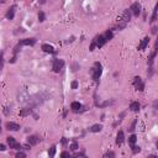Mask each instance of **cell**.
<instances>
[{
  "mask_svg": "<svg viewBox=\"0 0 158 158\" xmlns=\"http://www.w3.org/2000/svg\"><path fill=\"white\" fill-rule=\"evenodd\" d=\"M133 85H135V88L137 90H139V92H143L144 90V84L139 77H135V79H133Z\"/></svg>",
  "mask_w": 158,
  "mask_h": 158,
  "instance_id": "obj_6",
  "label": "cell"
},
{
  "mask_svg": "<svg viewBox=\"0 0 158 158\" xmlns=\"http://www.w3.org/2000/svg\"><path fill=\"white\" fill-rule=\"evenodd\" d=\"M104 157H115V154L112 153V152H107V153L104 154Z\"/></svg>",
  "mask_w": 158,
  "mask_h": 158,
  "instance_id": "obj_32",
  "label": "cell"
},
{
  "mask_svg": "<svg viewBox=\"0 0 158 158\" xmlns=\"http://www.w3.org/2000/svg\"><path fill=\"white\" fill-rule=\"evenodd\" d=\"M152 32H153V33L157 32V27H153V28H152Z\"/></svg>",
  "mask_w": 158,
  "mask_h": 158,
  "instance_id": "obj_39",
  "label": "cell"
},
{
  "mask_svg": "<svg viewBox=\"0 0 158 158\" xmlns=\"http://www.w3.org/2000/svg\"><path fill=\"white\" fill-rule=\"evenodd\" d=\"M45 20H46V15H45V13L40 11V13H38V21H40V22H43Z\"/></svg>",
  "mask_w": 158,
  "mask_h": 158,
  "instance_id": "obj_24",
  "label": "cell"
},
{
  "mask_svg": "<svg viewBox=\"0 0 158 158\" xmlns=\"http://www.w3.org/2000/svg\"><path fill=\"white\" fill-rule=\"evenodd\" d=\"M94 42H95V46L100 48V47L104 46V45H105V43H106L107 41H106V38L104 37V35H99L98 37L94 40Z\"/></svg>",
  "mask_w": 158,
  "mask_h": 158,
  "instance_id": "obj_7",
  "label": "cell"
},
{
  "mask_svg": "<svg viewBox=\"0 0 158 158\" xmlns=\"http://www.w3.org/2000/svg\"><path fill=\"white\" fill-rule=\"evenodd\" d=\"M136 141H137V136H136V135H131L130 137H129V144H130L131 147H132V146H135Z\"/></svg>",
  "mask_w": 158,
  "mask_h": 158,
  "instance_id": "obj_20",
  "label": "cell"
},
{
  "mask_svg": "<svg viewBox=\"0 0 158 158\" xmlns=\"http://www.w3.org/2000/svg\"><path fill=\"white\" fill-rule=\"evenodd\" d=\"M148 43H149V38L148 37H144L143 40L141 41V43L138 45V50H139V51H143L144 48L148 46Z\"/></svg>",
  "mask_w": 158,
  "mask_h": 158,
  "instance_id": "obj_11",
  "label": "cell"
},
{
  "mask_svg": "<svg viewBox=\"0 0 158 158\" xmlns=\"http://www.w3.org/2000/svg\"><path fill=\"white\" fill-rule=\"evenodd\" d=\"M104 37L106 38V41H110V40L114 37V33H112L111 30H107L106 32H105V35H104Z\"/></svg>",
  "mask_w": 158,
  "mask_h": 158,
  "instance_id": "obj_22",
  "label": "cell"
},
{
  "mask_svg": "<svg viewBox=\"0 0 158 158\" xmlns=\"http://www.w3.org/2000/svg\"><path fill=\"white\" fill-rule=\"evenodd\" d=\"M28 100H30V95L27 94V92H26V90H21L19 94V101L25 104V102L28 101Z\"/></svg>",
  "mask_w": 158,
  "mask_h": 158,
  "instance_id": "obj_8",
  "label": "cell"
},
{
  "mask_svg": "<svg viewBox=\"0 0 158 158\" xmlns=\"http://www.w3.org/2000/svg\"><path fill=\"white\" fill-rule=\"evenodd\" d=\"M38 3H40V4H45V3H46V0H38Z\"/></svg>",
  "mask_w": 158,
  "mask_h": 158,
  "instance_id": "obj_38",
  "label": "cell"
},
{
  "mask_svg": "<svg viewBox=\"0 0 158 158\" xmlns=\"http://www.w3.org/2000/svg\"><path fill=\"white\" fill-rule=\"evenodd\" d=\"M36 43V38H25V40H21V41L16 45V47H15L14 50V53L15 56L13 57V59H11V63H14L15 60H16V54H17V52H19V48L22 46H33Z\"/></svg>",
  "mask_w": 158,
  "mask_h": 158,
  "instance_id": "obj_1",
  "label": "cell"
},
{
  "mask_svg": "<svg viewBox=\"0 0 158 158\" xmlns=\"http://www.w3.org/2000/svg\"><path fill=\"white\" fill-rule=\"evenodd\" d=\"M38 141H40V138H38L37 136H30L27 139V142L30 146H36V144L38 143Z\"/></svg>",
  "mask_w": 158,
  "mask_h": 158,
  "instance_id": "obj_14",
  "label": "cell"
},
{
  "mask_svg": "<svg viewBox=\"0 0 158 158\" xmlns=\"http://www.w3.org/2000/svg\"><path fill=\"white\" fill-rule=\"evenodd\" d=\"M82 107H83V106H82V104L78 102V101H73L72 104H70V109H72V110H74V111H79Z\"/></svg>",
  "mask_w": 158,
  "mask_h": 158,
  "instance_id": "obj_15",
  "label": "cell"
},
{
  "mask_svg": "<svg viewBox=\"0 0 158 158\" xmlns=\"http://www.w3.org/2000/svg\"><path fill=\"white\" fill-rule=\"evenodd\" d=\"M60 157H63V158H64V157H69V153H68V152H63V153L60 154Z\"/></svg>",
  "mask_w": 158,
  "mask_h": 158,
  "instance_id": "obj_34",
  "label": "cell"
},
{
  "mask_svg": "<svg viewBox=\"0 0 158 158\" xmlns=\"http://www.w3.org/2000/svg\"><path fill=\"white\" fill-rule=\"evenodd\" d=\"M74 156H75V157H85V154H84L83 152H79V153H75Z\"/></svg>",
  "mask_w": 158,
  "mask_h": 158,
  "instance_id": "obj_33",
  "label": "cell"
},
{
  "mask_svg": "<svg viewBox=\"0 0 158 158\" xmlns=\"http://www.w3.org/2000/svg\"><path fill=\"white\" fill-rule=\"evenodd\" d=\"M130 10H131V13L135 15V16H138L139 13H141V5H139L138 3H133Z\"/></svg>",
  "mask_w": 158,
  "mask_h": 158,
  "instance_id": "obj_9",
  "label": "cell"
},
{
  "mask_svg": "<svg viewBox=\"0 0 158 158\" xmlns=\"http://www.w3.org/2000/svg\"><path fill=\"white\" fill-rule=\"evenodd\" d=\"M130 109L132 110V111H138V110H139V102H138V101H133V102H131Z\"/></svg>",
  "mask_w": 158,
  "mask_h": 158,
  "instance_id": "obj_18",
  "label": "cell"
},
{
  "mask_svg": "<svg viewBox=\"0 0 158 158\" xmlns=\"http://www.w3.org/2000/svg\"><path fill=\"white\" fill-rule=\"evenodd\" d=\"M70 149H72V151H77V149H78V143H77V142H73V143L70 144Z\"/></svg>",
  "mask_w": 158,
  "mask_h": 158,
  "instance_id": "obj_26",
  "label": "cell"
},
{
  "mask_svg": "<svg viewBox=\"0 0 158 158\" xmlns=\"http://www.w3.org/2000/svg\"><path fill=\"white\" fill-rule=\"evenodd\" d=\"M31 112H32V107L27 106V107H25V109H22V110L20 111V115H21V116H26V115H30Z\"/></svg>",
  "mask_w": 158,
  "mask_h": 158,
  "instance_id": "obj_17",
  "label": "cell"
},
{
  "mask_svg": "<svg viewBox=\"0 0 158 158\" xmlns=\"http://www.w3.org/2000/svg\"><path fill=\"white\" fill-rule=\"evenodd\" d=\"M6 141H8V143H9L10 148H14V149H21L22 147H21V144L17 143L16 141H15L14 137H11V136H9L8 138H6Z\"/></svg>",
  "mask_w": 158,
  "mask_h": 158,
  "instance_id": "obj_5",
  "label": "cell"
},
{
  "mask_svg": "<svg viewBox=\"0 0 158 158\" xmlns=\"http://www.w3.org/2000/svg\"><path fill=\"white\" fill-rule=\"evenodd\" d=\"M53 72L54 73H59L62 72V69L64 68V60L63 59H54L53 60Z\"/></svg>",
  "mask_w": 158,
  "mask_h": 158,
  "instance_id": "obj_4",
  "label": "cell"
},
{
  "mask_svg": "<svg viewBox=\"0 0 158 158\" xmlns=\"http://www.w3.org/2000/svg\"><path fill=\"white\" fill-rule=\"evenodd\" d=\"M3 64H4V59H3V53H0V72H1Z\"/></svg>",
  "mask_w": 158,
  "mask_h": 158,
  "instance_id": "obj_27",
  "label": "cell"
},
{
  "mask_svg": "<svg viewBox=\"0 0 158 158\" xmlns=\"http://www.w3.org/2000/svg\"><path fill=\"white\" fill-rule=\"evenodd\" d=\"M16 157H17V158H20V157L23 158V157H26V154L22 153V152H17V153H16Z\"/></svg>",
  "mask_w": 158,
  "mask_h": 158,
  "instance_id": "obj_31",
  "label": "cell"
},
{
  "mask_svg": "<svg viewBox=\"0 0 158 158\" xmlns=\"http://www.w3.org/2000/svg\"><path fill=\"white\" fill-rule=\"evenodd\" d=\"M42 51L46 52V53H54V48L51 46V45H47V43H45V45H42Z\"/></svg>",
  "mask_w": 158,
  "mask_h": 158,
  "instance_id": "obj_12",
  "label": "cell"
},
{
  "mask_svg": "<svg viewBox=\"0 0 158 158\" xmlns=\"http://www.w3.org/2000/svg\"><path fill=\"white\" fill-rule=\"evenodd\" d=\"M102 73V68H101V64L96 62L95 64H94V68L92 69V75H93V79L95 82H98L99 78H100V75Z\"/></svg>",
  "mask_w": 158,
  "mask_h": 158,
  "instance_id": "obj_3",
  "label": "cell"
},
{
  "mask_svg": "<svg viewBox=\"0 0 158 158\" xmlns=\"http://www.w3.org/2000/svg\"><path fill=\"white\" fill-rule=\"evenodd\" d=\"M78 88V82L74 80V82H72V89H77Z\"/></svg>",
  "mask_w": 158,
  "mask_h": 158,
  "instance_id": "obj_28",
  "label": "cell"
},
{
  "mask_svg": "<svg viewBox=\"0 0 158 158\" xmlns=\"http://www.w3.org/2000/svg\"><path fill=\"white\" fill-rule=\"evenodd\" d=\"M131 20V10H125L124 11V14H122V17H121V20H119V23H117V27H119V30H122V28L125 27L126 25H127V22Z\"/></svg>",
  "mask_w": 158,
  "mask_h": 158,
  "instance_id": "obj_2",
  "label": "cell"
},
{
  "mask_svg": "<svg viewBox=\"0 0 158 158\" xmlns=\"http://www.w3.org/2000/svg\"><path fill=\"white\" fill-rule=\"evenodd\" d=\"M136 122H137V121H133V122H132V125H131V127H130V131L131 132H133V131H135V126H136Z\"/></svg>",
  "mask_w": 158,
  "mask_h": 158,
  "instance_id": "obj_30",
  "label": "cell"
},
{
  "mask_svg": "<svg viewBox=\"0 0 158 158\" xmlns=\"http://www.w3.org/2000/svg\"><path fill=\"white\" fill-rule=\"evenodd\" d=\"M5 149H6V148H5L4 144H0V151H5Z\"/></svg>",
  "mask_w": 158,
  "mask_h": 158,
  "instance_id": "obj_35",
  "label": "cell"
},
{
  "mask_svg": "<svg viewBox=\"0 0 158 158\" xmlns=\"http://www.w3.org/2000/svg\"><path fill=\"white\" fill-rule=\"evenodd\" d=\"M132 152H133V153H137V152H139V151H141V148H139V147H136V146H132Z\"/></svg>",
  "mask_w": 158,
  "mask_h": 158,
  "instance_id": "obj_29",
  "label": "cell"
},
{
  "mask_svg": "<svg viewBox=\"0 0 158 158\" xmlns=\"http://www.w3.org/2000/svg\"><path fill=\"white\" fill-rule=\"evenodd\" d=\"M77 68H78V65H77V64H74V65H73V70H74V72H75V70H78V69H77Z\"/></svg>",
  "mask_w": 158,
  "mask_h": 158,
  "instance_id": "obj_37",
  "label": "cell"
},
{
  "mask_svg": "<svg viewBox=\"0 0 158 158\" xmlns=\"http://www.w3.org/2000/svg\"><path fill=\"white\" fill-rule=\"evenodd\" d=\"M157 20V6L154 8V10H153V14H152V19H151V22H154Z\"/></svg>",
  "mask_w": 158,
  "mask_h": 158,
  "instance_id": "obj_25",
  "label": "cell"
},
{
  "mask_svg": "<svg viewBox=\"0 0 158 158\" xmlns=\"http://www.w3.org/2000/svg\"><path fill=\"white\" fill-rule=\"evenodd\" d=\"M94 47H95V42H93V43H92V46H90V51H93Z\"/></svg>",
  "mask_w": 158,
  "mask_h": 158,
  "instance_id": "obj_36",
  "label": "cell"
},
{
  "mask_svg": "<svg viewBox=\"0 0 158 158\" xmlns=\"http://www.w3.org/2000/svg\"><path fill=\"white\" fill-rule=\"evenodd\" d=\"M15 11H16V6L13 5L9 10H8V13H6V19L8 20H13L15 17Z\"/></svg>",
  "mask_w": 158,
  "mask_h": 158,
  "instance_id": "obj_10",
  "label": "cell"
},
{
  "mask_svg": "<svg viewBox=\"0 0 158 158\" xmlns=\"http://www.w3.org/2000/svg\"><path fill=\"white\" fill-rule=\"evenodd\" d=\"M62 143H63V144H65V143H67V139H65V138H63V139H62Z\"/></svg>",
  "mask_w": 158,
  "mask_h": 158,
  "instance_id": "obj_40",
  "label": "cell"
},
{
  "mask_svg": "<svg viewBox=\"0 0 158 158\" xmlns=\"http://www.w3.org/2000/svg\"><path fill=\"white\" fill-rule=\"evenodd\" d=\"M6 129L11 131H17L20 129V126L17 124H15V122H6Z\"/></svg>",
  "mask_w": 158,
  "mask_h": 158,
  "instance_id": "obj_13",
  "label": "cell"
},
{
  "mask_svg": "<svg viewBox=\"0 0 158 158\" xmlns=\"http://www.w3.org/2000/svg\"><path fill=\"white\" fill-rule=\"evenodd\" d=\"M54 154H56V146H52L50 151H48V156L50 157H54Z\"/></svg>",
  "mask_w": 158,
  "mask_h": 158,
  "instance_id": "obj_23",
  "label": "cell"
},
{
  "mask_svg": "<svg viewBox=\"0 0 158 158\" xmlns=\"http://www.w3.org/2000/svg\"><path fill=\"white\" fill-rule=\"evenodd\" d=\"M125 141V136H124V132L122 131H119V133L116 136V143L117 144H121L122 142Z\"/></svg>",
  "mask_w": 158,
  "mask_h": 158,
  "instance_id": "obj_16",
  "label": "cell"
},
{
  "mask_svg": "<svg viewBox=\"0 0 158 158\" xmlns=\"http://www.w3.org/2000/svg\"><path fill=\"white\" fill-rule=\"evenodd\" d=\"M102 129V126L101 125H99V124H95V125H93L92 127H90V131L92 132H100Z\"/></svg>",
  "mask_w": 158,
  "mask_h": 158,
  "instance_id": "obj_19",
  "label": "cell"
},
{
  "mask_svg": "<svg viewBox=\"0 0 158 158\" xmlns=\"http://www.w3.org/2000/svg\"><path fill=\"white\" fill-rule=\"evenodd\" d=\"M156 54H157V48L153 51V53L151 54V57L148 58V64L149 67H152V64H153V60H154V57H156Z\"/></svg>",
  "mask_w": 158,
  "mask_h": 158,
  "instance_id": "obj_21",
  "label": "cell"
},
{
  "mask_svg": "<svg viewBox=\"0 0 158 158\" xmlns=\"http://www.w3.org/2000/svg\"><path fill=\"white\" fill-rule=\"evenodd\" d=\"M0 124H1V122H0Z\"/></svg>",
  "mask_w": 158,
  "mask_h": 158,
  "instance_id": "obj_41",
  "label": "cell"
}]
</instances>
